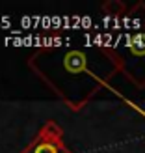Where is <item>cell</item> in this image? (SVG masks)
<instances>
[{
  "mask_svg": "<svg viewBox=\"0 0 145 153\" xmlns=\"http://www.w3.org/2000/svg\"><path fill=\"white\" fill-rule=\"evenodd\" d=\"M63 64H65V69L69 73H80V71L86 69V56L78 51H73L65 56Z\"/></svg>",
  "mask_w": 145,
  "mask_h": 153,
  "instance_id": "cell-1",
  "label": "cell"
},
{
  "mask_svg": "<svg viewBox=\"0 0 145 153\" xmlns=\"http://www.w3.org/2000/svg\"><path fill=\"white\" fill-rule=\"evenodd\" d=\"M60 149L52 142H41L39 146H35V153H58Z\"/></svg>",
  "mask_w": 145,
  "mask_h": 153,
  "instance_id": "cell-2",
  "label": "cell"
}]
</instances>
